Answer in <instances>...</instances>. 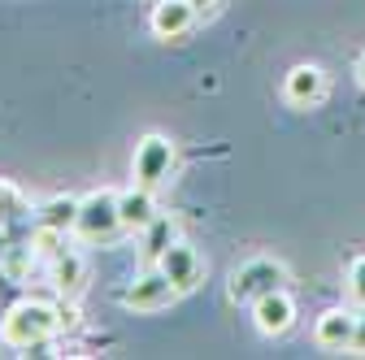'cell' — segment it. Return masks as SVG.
I'll use <instances>...</instances> for the list:
<instances>
[{"label": "cell", "mask_w": 365, "mask_h": 360, "mask_svg": "<svg viewBox=\"0 0 365 360\" xmlns=\"http://www.w3.org/2000/svg\"><path fill=\"white\" fill-rule=\"evenodd\" d=\"M61 330V312L53 304L43 300H22L5 312V326H0V334H5L9 347H35L43 339H53Z\"/></svg>", "instance_id": "obj_1"}, {"label": "cell", "mask_w": 365, "mask_h": 360, "mask_svg": "<svg viewBox=\"0 0 365 360\" xmlns=\"http://www.w3.org/2000/svg\"><path fill=\"white\" fill-rule=\"evenodd\" d=\"M283 282H287L283 260L252 256V260H244L235 274H231V300L252 304V300H261V295H269V291H283Z\"/></svg>", "instance_id": "obj_2"}, {"label": "cell", "mask_w": 365, "mask_h": 360, "mask_svg": "<svg viewBox=\"0 0 365 360\" xmlns=\"http://www.w3.org/2000/svg\"><path fill=\"white\" fill-rule=\"evenodd\" d=\"M83 239H113L122 231V208H118V196L113 191H91L83 204H78V226H74Z\"/></svg>", "instance_id": "obj_3"}, {"label": "cell", "mask_w": 365, "mask_h": 360, "mask_svg": "<svg viewBox=\"0 0 365 360\" xmlns=\"http://www.w3.org/2000/svg\"><path fill=\"white\" fill-rule=\"evenodd\" d=\"M174 169V144L165 134H148V139L135 148V178H140L144 187H157L161 178H170Z\"/></svg>", "instance_id": "obj_4"}, {"label": "cell", "mask_w": 365, "mask_h": 360, "mask_svg": "<svg viewBox=\"0 0 365 360\" xmlns=\"http://www.w3.org/2000/svg\"><path fill=\"white\" fill-rule=\"evenodd\" d=\"M174 295H178V291H174V282L161 274V265H157V269H148V274L135 278V287L122 295V304H126V308H135V312H157V308H165Z\"/></svg>", "instance_id": "obj_5"}, {"label": "cell", "mask_w": 365, "mask_h": 360, "mask_svg": "<svg viewBox=\"0 0 365 360\" xmlns=\"http://www.w3.org/2000/svg\"><path fill=\"white\" fill-rule=\"evenodd\" d=\"M252 317H257V330L261 334H283L296 317V304L287 291H269L261 300H252Z\"/></svg>", "instance_id": "obj_6"}, {"label": "cell", "mask_w": 365, "mask_h": 360, "mask_svg": "<svg viewBox=\"0 0 365 360\" xmlns=\"http://www.w3.org/2000/svg\"><path fill=\"white\" fill-rule=\"evenodd\" d=\"M157 265H161V274L174 282V291H192L196 278H200V256H196L187 243H170Z\"/></svg>", "instance_id": "obj_7"}, {"label": "cell", "mask_w": 365, "mask_h": 360, "mask_svg": "<svg viewBox=\"0 0 365 360\" xmlns=\"http://www.w3.org/2000/svg\"><path fill=\"white\" fill-rule=\"evenodd\" d=\"M352 334H356V312H348V308L322 312V317H317V330H313V339L322 347H331V351H352Z\"/></svg>", "instance_id": "obj_8"}, {"label": "cell", "mask_w": 365, "mask_h": 360, "mask_svg": "<svg viewBox=\"0 0 365 360\" xmlns=\"http://www.w3.org/2000/svg\"><path fill=\"white\" fill-rule=\"evenodd\" d=\"M196 22V0H157V9H153V31L161 39H178V35H187Z\"/></svg>", "instance_id": "obj_9"}, {"label": "cell", "mask_w": 365, "mask_h": 360, "mask_svg": "<svg viewBox=\"0 0 365 360\" xmlns=\"http://www.w3.org/2000/svg\"><path fill=\"white\" fill-rule=\"evenodd\" d=\"M322 96H327V74H322V65H296L287 74V100L292 105L309 109V105H317Z\"/></svg>", "instance_id": "obj_10"}, {"label": "cell", "mask_w": 365, "mask_h": 360, "mask_svg": "<svg viewBox=\"0 0 365 360\" xmlns=\"http://www.w3.org/2000/svg\"><path fill=\"white\" fill-rule=\"evenodd\" d=\"M153 187H135V191H126V196H118V208H122V226L126 231H144L148 221L157 217V204H153V196H148Z\"/></svg>", "instance_id": "obj_11"}, {"label": "cell", "mask_w": 365, "mask_h": 360, "mask_svg": "<svg viewBox=\"0 0 365 360\" xmlns=\"http://www.w3.org/2000/svg\"><path fill=\"white\" fill-rule=\"evenodd\" d=\"M78 204L83 200H74V196H53L48 204H39V213H35V226H48V231H74L78 226Z\"/></svg>", "instance_id": "obj_12"}, {"label": "cell", "mask_w": 365, "mask_h": 360, "mask_svg": "<svg viewBox=\"0 0 365 360\" xmlns=\"http://www.w3.org/2000/svg\"><path fill=\"white\" fill-rule=\"evenodd\" d=\"M170 243H178V239H174V221H170V217H153L148 226H144V256H148V260H161Z\"/></svg>", "instance_id": "obj_13"}, {"label": "cell", "mask_w": 365, "mask_h": 360, "mask_svg": "<svg viewBox=\"0 0 365 360\" xmlns=\"http://www.w3.org/2000/svg\"><path fill=\"white\" fill-rule=\"evenodd\" d=\"M53 278H57V287H61V291H74V287L83 282V260H78L74 252L53 256Z\"/></svg>", "instance_id": "obj_14"}, {"label": "cell", "mask_w": 365, "mask_h": 360, "mask_svg": "<svg viewBox=\"0 0 365 360\" xmlns=\"http://www.w3.org/2000/svg\"><path fill=\"white\" fill-rule=\"evenodd\" d=\"M22 213H26L22 191H18V187H9V183H0V221H18Z\"/></svg>", "instance_id": "obj_15"}, {"label": "cell", "mask_w": 365, "mask_h": 360, "mask_svg": "<svg viewBox=\"0 0 365 360\" xmlns=\"http://www.w3.org/2000/svg\"><path fill=\"white\" fill-rule=\"evenodd\" d=\"M348 291H352L356 304H365V256H356L352 269H348Z\"/></svg>", "instance_id": "obj_16"}, {"label": "cell", "mask_w": 365, "mask_h": 360, "mask_svg": "<svg viewBox=\"0 0 365 360\" xmlns=\"http://www.w3.org/2000/svg\"><path fill=\"white\" fill-rule=\"evenodd\" d=\"M352 351L365 356V312H356V334H352Z\"/></svg>", "instance_id": "obj_17"}, {"label": "cell", "mask_w": 365, "mask_h": 360, "mask_svg": "<svg viewBox=\"0 0 365 360\" xmlns=\"http://www.w3.org/2000/svg\"><path fill=\"white\" fill-rule=\"evenodd\" d=\"M356 74H361V87H365V57H361V65H356Z\"/></svg>", "instance_id": "obj_18"}, {"label": "cell", "mask_w": 365, "mask_h": 360, "mask_svg": "<svg viewBox=\"0 0 365 360\" xmlns=\"http://www.w3.org/2000/svg\"><path fill=\"white\" fill-rule=\"evenodd\" d=\"M196 5H213V0H196Z\"/></svg>", "instance_id": "obj_19"}, {"label": "cell", "mask_w": 365, "mask_h": 360, "mask_svg": "<svg viewBox=\"0 0 365 360\" xmlns=\"http://www.w3.org/2000/svg\"><path fill=\"white\" fill-rule=\"evenodd\" d=\"M0 256H5V248H0Z\"/></svg>", "instance_id": "obj_20"}]
</instances>
